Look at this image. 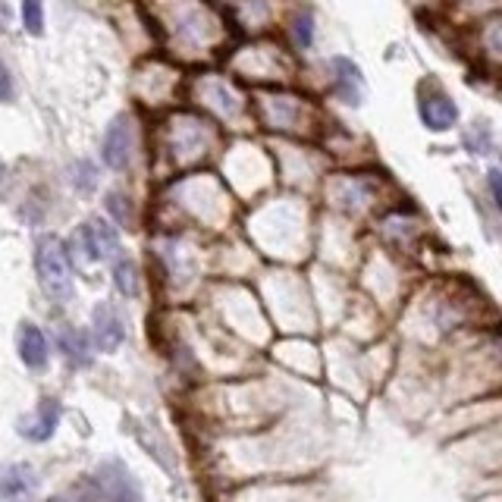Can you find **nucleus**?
<instances>
[{
  "label": "nucleus",
  "mask_w": 502,
  "mask_h": 502,
  "mask_svg": "<svg viewBox=\"0 0 502 502\" xmlns=\"http://www.w3.org/2000/svg\"><path fill=\"white\" fill-rule=\"evenodd\" d=\"M48 502H70V499H63V497H54V499H48Z\"/></svg>",
  "instance_id": "18"
},
{
  "label": "nucleus",
  "mask_w": 502,
  "mask_h": 502,
  "mask_svg": "<svg viewBox=\"0 0 502 502\" xmlns=\"http://www.w3.org/2000/svg\"><path fill=\"white\" fill-rule=\"evenodd\" d=\"M0 101H13V79L4 60H0Z\"/></svg>",
  "instance_id": "16"
},
{
  "label": "nucleus",
  "mask_w": 502,
  "mask_h": 502,
  "mask_svg": "<svg viewBox=\"0 0 502 502\" xmlns=\"http://www.w3.org/2000/svg\"><path fill=\"white\" fill-rule=\"evenodd\" d=\"M76 242H79V248H82V255L88 257V261H101L107 251L116 248L114 229L104 227L101 220H91V223H85V227H79Z\"/></svg>",
  "instance_id": "8"
},
{
  "label": "nucleus",
  "mask_w": 502,
  "mask_h": 502,
  "mask_svg": "<svg viewBox=\"0 0 502 502\" xmlns=\"http://www.w3.org/2000/svg\"><path fill=\"white\" fill-rule=\"evenodd\" d=\"M19 355H23L25 365L35 367V371L48 367V339H44L42 330L32 327V323H23V330H19Z\"/></svg>",
  "instance_id": "10"
},
{
  "label": "nucleus",
  "mask_w": 502,
  "mask_h": 502,
  "mask_svg": "<svg viewBox=\"0 0 502 502\" xmlns=\"http://www.w3.org/2000/svg\"><path fill=\"white\" fill-rule=\"evenodd\" d=\"M487 182H490L493 201H497V208L502 210V173L499 170H490V173H487Z\"/></svg>",
  "instance_id": "17"
},
{
  "label": "nucleus",
  "mask_w": 502,
  "mask_h": 502,
  "mask_svg": "<svg viewBox=\"0 0 502 502\" xmlns=\"http://www.w3.org/2000/svg\"><path fill=\"white\" fill-rule=\"evenodd\" d=\"M333 72H336V91H339V98L349 104V107H358L361 91H365V79H361L358 66H355L352 60H346V57H336Z\"/></svg>",
  "instance_id": "9"
},
{
  "label": "nucleus",
  "mask_w": 502,
  "mask_h": 502,
  "mask_svg": "<svg viewBox=\"0 0 502 502\" xmlns=\"http://www.w3.org/2000/svg\"><path fill=\"white\" fill-rule=\"evenodd\" d=\"M35 270L42 286L51 293V299L66 302L72 295V276L70 261H66L63 242L57 236H42L35 246Z\"/></svg>",
  "instance_id": "1"
},
{
  "label": "nucleus",
  "mask_w": 502,
  "mask_h": 502,
  "mask_svg": "<svg viewBox=\"0 0 502 502\" xmlns=\"http://www.w3.org/2000/svg\"><path fill=\"white\" fill-rule=\"evenodd\" d=\"M42 478L32 465L19 461V465H10L0 471V499L6 502H19V499H29L32 493L38 490Z\"/></svg>",
  "instance_id": "4"
},
{
  "label": "nucleus",
  "mask_w": 502,
  "mask_h": 502,
  "mask_svg": "<svg viewBox=\"0 0 502 502\" xmlns=\"http://www.w3.org/2000/svg\"><path fill=\"white\" fill-rule=\"evenodd\" d=\"M107 208H110V214H120L123 223L129 220V204H126L123 195H107Z\"/></svg>",
  "instance_id": "15"
},
{
  "label": "nucleus",
  "mask_w": 502,
  "mask_h": 502,
  "mask_svg": "<svg viewBox=\"0 0 502 502\" xmlns=\"http://www.w3.org/2000/svg\"><path fill=\"white\" fill-rule=\"evenodd\" d=\"M95 487L104 499L110 502H138V487L135 480L129 478V471L120 465V461H104L95 474Z\"/></svg>",
  "instance_id": "2"
},
{
  "label": "nucleus",
  "mask_w": 502,
  "mask_h": 502,
  "mask_svg": "<svg viewBox=\"0 0 502 502\" xmlns=\"http://www.w3.org/2000/svg\"><path fill=\"white\" fill-rule=\"evenodd\" d=\"M23 23H25V29H29V35H42V29H44L42 0H23Z\"/></svg>",
  "instance_id": "13"
},
{
  "label": "nucleus",
  "mask_w": 502,
  "mask_h": 502,
  "mask_svg": "<svg viewBox=\"0 0 502 502\" xmlns=\"http://www.w3.org/2000/svg\"><path fill=\"white\" fill-rule=\"evenodd\" d=\"M114 283L116 289H120L123 295H135L138 293V274H135V264L129 261H120L114 267Z\"/></svg>",
  "instance_id": "12"
},
{
  "label": "nucleus",
  "mask_w": 502,
  "mask_h": 502,
  "mask_svg": "<svg viewBox=\"0 0 502 502\" xmlns=\"http://www.w3.org/2000/svg\"><path fill=\"white\" fill-rule=\"evenodd\" d=\"M421 120H424L427 129L446 132L449 126L459 120V107H455V101L446 91L424 88V95H421Z\"/></svg>",
  "instance_id": "3"
},
{
  "label": "nucleus",
  "mask_w": 502,
  "mask_h": 502,
  "mask_svg": "<svg viewBox=\"0 0 502 502\" xmlns=\"http://www.w3.org/2000/svg\"><path fill=\"white\" fill-rule=\"evenodd\" d=\"M57 421H60V405H57L54 399H44L42 405L35 408V414H25V418L19 421V433H23L25 440H32V442L51 440Z\"/></svg>",
  "instance_id": "7"
},
{
  "label": "nucleus",
  "mask_w": 502,
  "mask_h": 502,
  "mask_svg": "<svg viewBox=\"0 0 502 502\" xmlns=\"http://www.w3.org/2000/svg\"><path fill=\"white\" fill-rule=\"evenodd\" d=\"M293 38L299 48H311L314 42V16H308V13H299L293 23Z\"/></svg>",
  "instance_id": "14"
},
{
  "label": "nucleus",
  "mask_w": 502,
  "mask_h": 502,
  "mask_svg": "<svg viewBox=\"0 0 502 502\" xmlns=\"http://www.w3.org/2000/svg\"><path fill=\"white\" fill-rule=\"evenodd\" d=\"M60 346H63V352L76 361V365H85V361H88V339H85L79 330L63 327L60 330Z\"/></svg>",
  "instance_id": "11"
},
{
  "label": "nucleus",
  "mask_w": 502,
  "mask_h": 502,
  "mask_svg": "<svg viewBox=\"0 0 502 502\" xmlns=\"http://www.w3.org/2000/svg\"><path fill=\"white\" fill-rule=\"evenodd\" d=\"M132 157V126L126 116H116L107 129V138H104V161L114 170H126Z\"/></svg>",
  "instance_id": "6"
},
{
  "label": "nucleus",
  "mask_w": 502,
  "mask_h": 502,
  "mask_svg": "<svg viewBox=\"0 0 502 502\" xmlns=\"http://www.w3.org/2000/svg\"><path fill=\"white\" fill-rule=\"evenodd\" d=\"M0 180H4V163H0Z\"/></svg>",
  "instance_id": "19"
},
{
  "label": "nucleus",
  "mask_w": 502,
  "mask_h": 502,
  "mask_svg": "<svg viewBox=\"0 0 502 502\" xmlns=\"http://www.w3.org/2000/svg\"><path fill=\"white\" fill-rule=\"evenodd\" d=\"M91 333H95V346L101 352H116L120 342L126 339V327H123V317L116 314V308L110 305H98L95 317H91Z\"/></svg>",
  "instance_id": "5"
}]
</instances>
